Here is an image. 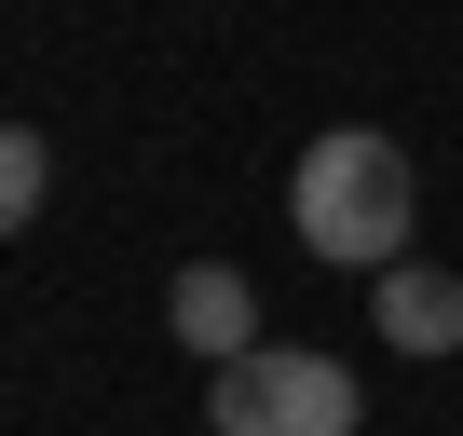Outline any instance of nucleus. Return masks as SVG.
<instances>
[{
    "instance_id": "obj_3",
    "label": "nucleus",
    "mask_w": 463,
    "mask_h": 436,
    "mask_svg": "<svg viewBox=\"0 0 463 436\" xmlns=\"http://www.w3.org/2000/svg\"><path fill=\"white\" fill-rule=\"evenodd\" d=\"M164 327H177V355L232 368V355H260V287L232 273V260H191V273L164 287Z\"/></svg>"
},
{
    "instance_id": "obj_4",
    "label": "nucleus",
    "mask_w": 463,
    "mask_h": 436,
    "mask_svg": "<svg viewBox=\"0 0 463 436\" xmlns=\"http://www.w3.org/2000/svg\"><path fill=\"white\" fill-rule=\"evenodd\" d=\"M368 327H382L395 355H463V273L395 260V273H382V300H368Z\"/></svg>"
},
{
    "instance_id": "obj_5",
    "label": "nucleus",
    "mask_w": 463,
    "mask_h": 436,
    "mask_svg": "<svg viewBox=\"0 0 463 436\" xmlns=\"http://www.w3.org/2000/svg\"><path fill=\"white\" fill-rule=\"evenodd\" d=\"M42 191H55L42 123H0V232H28V218H42Z\"/></svg>"
},
{
    "instance_id": "obj_1",
    "label": "nucleus",
    "mask_w": 463,
    "mask_h": 436,
    "mask_svg": "<svg viewBox=\"0 0 463 436\" xmlns=\"http://www.w3.org/2000/svg\"><path fill=\"white\" fill-rule=\"evenodd\" d=\"M409 204H422V177H409V150H395L382 123L314 137L300 177H287V218H300V246H314L327 273H395V260H409Z\"/></svg>"
},
{
    "instance_id": "obj_2",
    "label": "nucleus",
    "mask_w": 463,
    "mask_h": 436,
    "mask_svg": "<svg viewBox=\"0 0 463 436\" xmlns=\"http://www.w3.org/2000/svg\"><path fill=\"white\" fill-rule=\"evenodd\" d=\"M368 395L341 355H300V341H260L204 382V436H354Z\"/></svg>"
}]
</instances>
